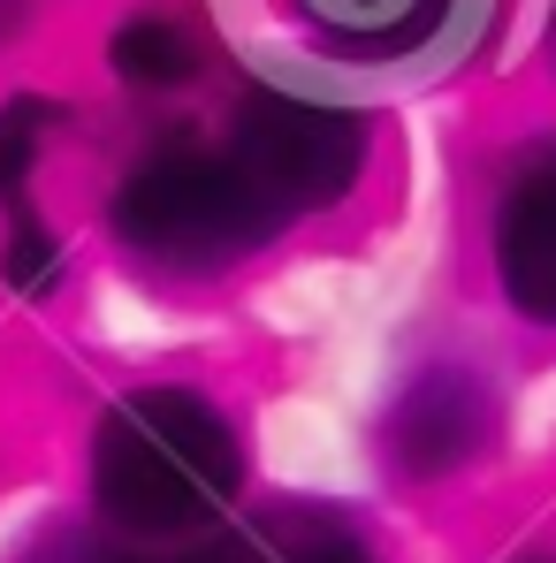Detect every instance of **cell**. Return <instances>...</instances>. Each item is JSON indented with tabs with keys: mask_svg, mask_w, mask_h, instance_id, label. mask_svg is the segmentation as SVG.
Returning <instances> with one entry per match:
<instances>
[{
	"mask_svg": "<svg viewBox=\"0 0 556 563\" xmlns=\"http://www.w3.org/2000/svg\"><path fill=\"white\" fill-rule=\"evenodd\" d=\"M244 479L229 419L198 388H130L92 434V503L122 533H190Z\"/></svg>",
	"mask_w": 556,
	"mask_h": 563,
	"instance_id": "6da1fadb",
	"label": "cell"
},
{
	"mask_svg": "<svg viewBox=\"0 0 556 563\" xmlns=\"http://www.w3.org/2000/svg\"><path fill=\"white\" fill-rule=\"evenodd\" d=\"M115 229L161 267H221L268 244L282 213L229 161V145H168L115 190Z\"/></svg>",
	"mask_w": 556,
	"mask_h": 563,
	"instance_id": "7a4b0ae2",
	"label": "cell"
},
{
	"mask_svg": "<svg viewBox=\"0 0 556 563\" xmlns=\"http://www.w3.org/2000/svg\"><path fill=\"white\" fill-rule=\"evenodd\" d=\"M229 161L290 221V213L336 206L344 190L359 184V168H367V122L344 114V107L297 99V92H252L237 107Z\"/></svg>",
	"mask_w": 556,
	"mask_h": 563,
	"instance_id": "3957f363",
	"label": "cell"
},
{
	"mask_svg": "<svg viewBox=\"0 0 556 563\" xmlns=\"http://www.w3.org/2000/svg\"><path fill=\"white\" fill-rule=\"evenodd\" d=\"M495 267L519 312L556 320V153L534 161L511 198H503V221H495Z\"/></svg>",
	"mask_w": 556,
	"mask_h": 563,
	"instance_id": "277c9868",
	"label": "cell"
},
{
	"mask_svg": "<svg viewBox=\"0 0 556 563\" xmlns=\"http://www.w3.org/2000/svg\"><path fill=\"white\" fill-rule=\"evenodd\" d=\"M480 434H488V396H480L465 374H427L412 396H404L396 427H389L396 457H404L412 472H450L458 457L480 450Z\"/></svg>",
	"mask_w": 556,
	"mask_h": 563,
	"instance_id": "5b68a950",
	"label": "cell"
},
{
	"mask_svg": "<svg viewBox=\"0 0 556 563\" xmlns=\"http://www.w3.org/2000/svg\"><path fill=\"white\" fill-rule=\"evenodd\" d=\"M328 31L359 38V46H419L443 31V15L458 0H305Z\"/></svg>",
	"mask_w": 556,
	"mask_h": 563,
	"instance_id": "8992f818",
	"label": "cell"
},
{
	"mask_svg": "<svg viewBox=\"0 0 556 563\" xmlns=\"http://www.w3.org/2000/svg\"><path fill=\"white\" fill-rule=\"evenodd\" d=\"M244 563H373V556L351 526H336L320 510H282L244 541Z\"/></svg>",
	"mask_w": 556,
	"mask_h": 563,
	"instance_id": "52a82bcc",
	"label": "cell"
},
{
	"mask_svg": "<svg viewBox=\"0 0 556 563\" xmlns=\"http://www.w3.org/2000/svg\"><path fill=\"white\" fill-rule=\"evenodd\" d=\"M54 114H62V107H46V99H8V107H0V206H8L15 229L39 221V213H31V153H39V137H46Z\"/></svg>",
	"mask_w": 556,
	"mask_h": 563,
	"instance_id": "ba28073f",
	"label": "cell"
},
{
	"mask_svg": "<svg viewBox=\"0 0 556 563\" xmlns=\"http://www.w3.org/2000/svg\"><path fill=\"white\" fill-rule=\"evenodd\" d=\"M115 69L130 85H184L190 69H198V46H190L168 15H138V23L115 31Z\"/></svg>",
	"mask_w": 556,
	"mask_h": 563,
	"instance_id": "9c48e42d",
	"label": "cell"
},
{
	"mask_svg": "<svg viewBox=\"0 0 556 563\" xmlns=\"http://www.w3.org/2000/svg\"><path fill=\"white\" fill-rule=\"evenodd\" d=\"M54 275H62V244H54V229H46V221L15 229V236H8V282H15L23 297H39Z\"/></svg>",
	"mask_w": 556,
	"mask_h": 563,
	"instance_id": "30bf717a",
	"label": "cell"
},
{
	"mask_svg": "<svg viewBox=\"0 0 556 563\" xmlns=\"http://www.w3.org/2000/svg\"><path fill=\"white\" fill-rule=\"evenodd\" d=\"M15 15H23V0H0V31H8V23H15Z\"/></svg>",
	"mask_w": 556,
	"mask_h": 563,
	"instance_id": "8fae6325",
	"label": "cell"
},
{
	"mask_svg": "<svg viewBox=\"0 0 556 563\" xmlns=\"http://www.w3.org/2000/svg\"><path fill=\"white\" fill-rule=\"evenodd\" d=\"M549 54H556V23H549Z\"/></svg>",
	"mask_w": 556,
	"mask_h": 563,
	"instance_id": "7c38bea8",
	"label": "cell"
}]
</instances>
